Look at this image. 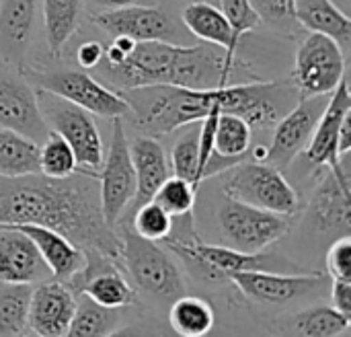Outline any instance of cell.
Returning <instances> with one entry per match:
<instances>
[{
    "label": "cell",
    "instance_id": "6da1fadb",
    "mask_svg": "<svg viewBox=\"0 0 351 337\" xmlns=\"http://www.w3.org/2000/svg\"><path fill=\"white\" fill-rule=\"evenodd\" d=\"M117 91L128 101L134 121L154 138L202 121L214 109L243 117L251 130H271L300 99L292 78L271 82L257 78L216 89L148 84Z\"/></svg>",
    "mask_w": 351,
    "mask_h": 337
},
{
    "label": "cell",
    "instance_id": "7a4b0ae2",
    "mask_svg": "<svg viewBox=\"0 0 351 337\" xmlns=\"http://www.w3.org/2000/svg\"><path fill=\"white\" fill-rule=\"evenodd\" d=\"M41 224L62 233L82 251L119 259L121 239L101 210L95 173L74 171L64 179L43 173L0 177V226Z\"/></svg>",
    "mask_w": 351,
    "mask_h": 337
},
{
    "label": "cell",
    "instance_id": "3957f363",
    "mask_svg": "<svg viewBox=\"0 0 351 337\" xmlns=\"http://www.w3.org/2000/svg\"><path fill=\"white\" fill-rule=\"evenodd\" d=\"M105 84L113 89H132L148 84H173L185 89H216L257 80L249 64L230 60L226 49L214 43L183 45L173 41H136L130 37H113L105 45L101 64L97 66Z\"/></svg>",
    "mask_w": 351,
    "mask_h": 337
},
{
    "label": "cell",
    "instance_id": "277c9868",
    "mask_svg": "<svg viewBox=\"0 0 351 337\" xmlns=\"http://www.w3.org/2000/svg\"><path fill=\"white\" fill-rule=\"evenodd\" d=\"M115 231L121 239L119 264L138 290L158 301L185 294V278L162 245L136 235L128 224H117Z\"/></svg>",
    "mask_w": 351,
    "mask_h": 337
},
{
    "label": "cell",
    "instance_id": "5b68a950",
    "mask_svg": "<svg viewBox=\"0 0 351 337\" xmlns=\"http://www.w3.org/2000/svg\"><path fill=\"white\" fill-rule=\"evenodd\" d=\"M21 72L37 91H47L51 95H58L86 109L88 113L109 119L130 115V105L121 97V93L105 82H99L84 70H76V68L53 70V68L21 66Z\"/></svg>",
    "mask_w": 351,
    "mask_h": 337
},
{
    "label": "cell",
    "instance_id": "8992f818",
    "mask_svg": "<svg viewBox=\"0 0 351 337\" xmlns=\"http://www.w3.org/2000/svg\"><path fill=\"white\" fill-rule=\"evenodd\" d=\"M228 171L222 187L226 198L284 216H296L300 212V198L282 169L265 161H241Z\"/></svg>",
    "mask_w": 351,
    "mask_h": 337
},
{
    "label": "cell",
    "instance_id": "52a82bcc",
    "mask_svg": "<svg viewBox=\"0 0 351 337\" xmlns=\"http://www.w3.org/2000/svg\"><path fill=\"white\" fill-rule=\"evenodd\" d=\"M37 103L49 132L60 134L70 144L78 171L97 175L105 159V146L93 113L47 91H37Z\"/></svg>",
    "mask_w": 351,
    "mask_h": 337
},
{
    "label": "cell",
    "instance_id": "ba28073f",
    "mask_svg": "<svg viewBox=\"0 0 351 337\" xmlns=\"http://www.w3.org/2000/svg\"><path fill=\"white\" fill-rule=\"evenodd\" d=\"M218 229L226 247L255 253L265 251L292 231V216L261 210L226 198L218 208Z\"/></svg>",
    "mask_w": 351,
    "mask_h": 337
},
{
    "label": "cell",
    "instance_id": "9c48e42d",
    "mask_svg": "<svg viewBox=\"0 0 351 337\" xmlns=\"http://www.w3.org/2000/svg\"><path fill=\"white\" fill-rule=\"evenodd\" d=\"M290 78L300 99L331 95L346 78V51L329 35L311 31L296 49Z\"/></svg>",
    "mask_w": 351,
    "mask_h": 337
},
{
    "label": "cell",
    "instance_id": "30bf717a",
    "mask_svg": "<svg viewBox=\"0 0 351 337\" xmlns=\"http://www.w3.org/2000/svg\"><path fill=\"white\" fill-rule=\"evenodd\" d=\"M97 179H99L103 218L111 229H115L121 214L128 210V206L136 196V171L130 156L123 117H113L109 152L103 159Z\"/></svg>",
    "mask_w": 351,
    "mask_h": 337
},
{
    "label": "cell",
    "instance_id": "8fae6325",
    "mask_svg": "<svg viewBox=\"0 0 351 337\" xmlns=\"http://www.w3.org/2000/svg\"><path fill=\"white\" fill-rule=\"evenodd\" d=\"M76 297L84 294L105 309H125L136 303V288L121 274L119 259L103 255L95 249L84 251V266L64 282Z\"/></svg>",
    "mask_w": 351,
    "mask_h": 337
},
{
    "label": "cell",
    "instance_id": "7c38bea8",
    "mask_svg": "<svg viewBox=\"0 0 351 337\" xmlns=\"http://www.w3.org/2000/svg\"><path fill=\"white\" fill-rule=\"evenodd\" d=\"M0 128L14 130L41 144L49 128L43 121L37 91L21 72V66L0 62Z\"/></svg>",
    "mask_w": 351,
    "mask_h": 337
},
{
    "label": "cell",
    "instance_id": "4fadbf2b",
    "mask_svg": "<svg viewBox=\"0 0 351 337\" xmlns=\"http://www.w3.org/2000/svg\"><path fill=\"white\" fill-rule=\"evenodd\" d=\"M93 23L111 37H130L136 41H173L183 39L177 23L171 14L154 4H128L117 8H105L90 16Z\"/></svg>",
    "mask_w": 351,
    "mask_h": 337
},
{
    "label": "cell",
    "instance_id": "5bb4252c",
    "mask_svg": "<svg viewBox=\"0 0 351 337\" xmlns=\"http://www.w3.org/2000/svg\"><path fill=\"white\" fill-rule=\"evenodd\" d=\"M327 101L329 95L298 99V103L274 126V140L267 148L265 163L288 169L306 148Z\"/></svg>",
    "mask_w": 351,
    "mask_h": 337
},
{
    "label": "cell",
    "instance_id": "9a60e30c",
    "mask_svg": "<svg viewBox=\"0 0 351 337\" xmlns=\"http://www.w3.org/2000/svg\"><path fill=\"white\" fill-rule=\"evenodd\" d=\"M230 282L249 299L263 305H282L327 286V274L311 270L302 274L282 272H237Z\"/></svg>",
    "mask_w": 351,
    "mask_h": 337
},
{
    "label": "cell",
    "instance_id": "2e32d148",
    "mask_svg": "<svg viewBox=\"0 0 351 337\" xmlns=\"http://www.w3.org/2000/svg\"><path fill=\"white\" fill-rule=\"evenodd\" d=\"M351 181L346 163L337 169H323L321 181L311 198L308 216L317 231H335L350 235L351 229Z\"/></svg>",
    "mask_w": 351,
    "mask_h": 337
},
{
    "label": "cell",
    "instance_id": "e0dca14e",
    "mask_svg": "<svg viewBox=\"0 0 351 337\" xmlns=\"http://www.w3.org/2000/svg\"><path fill=\"white\" fill-rule=\"evenodd\" d=\"M351 111V93L348 78H343L337 89L329 95V101L315 126V132L302 150L311 167L321 173L323 169H337L343 163V156H339L337 142H339V128L346 115ZM348 156V154H346Z\"/></svg>",
    "mask_w": 351,
    "mask_h": 337
},
{
    "label": "cell",
    "instance_id": "ac0fdd59",
    "mask_svg": "<svg viewBox=\"0 0 351 337\" xmlns=\"http://www.w3.org/2000/svg\"><path fill=\"white\" fill-rule=\"evenodd\" d=\"M76 309V294L60 280H43L31 288L29 332L41 337L68 336V327Z\"/></svg>",
    "mask_w": 351,
    "mask_h": 337
},
{
    "label": "cell",
    "instance_id": "d6986e66",
    "mask_svg": "<svg viewBox=\"0 0 351 337\" xmlns=\"http://www.w3.org/2000/svg\"><path fill=\"white\" fill-rule=\"evenodd\" d=\"M51 274L35 243L14 226H0V284H39Z\"/></svg>",
    "mask_w": 351,
    "mask_h": 337
},
{
    "label": "cell",
    "instance_id": "ffe728a7",
    "mask_svg": "<svg viewBox=\"0 0 351 337\" xmlns=\"http://www.w3.org/2000/svg\"><path fill=\"white\" fill-rule=\"evenodd\" d=\"M128 146L136 171V196L119 220L128 218L138 206L150 202L156 189L162 185V181L171 175V163L167 159V152L154 136L150 134L136 136L132 138V142H128Z\"/></svg>",
    "mask_w": 351,
    "mask_h": 337
},
{
    "label": "cell",
    "instance_id": "44dd1931",
    "mask_svg": "<svg viewBox=\"0 0 351 337\" xmlns=\"http://www.w3.org/2000/svg\"><path fill=\"white\" fill-rule=\"evenodd\" d=\"M39 0H2L0 2V60L23 66L29 49Z\"/></svg>",
    "mask_w": 351,
    "mask_h": 337
},
{
    "label": "cell",
    "instance_id": "7402d4cb",
    "mask_svg": "<svg viewBox=\"0 0 351 337\" xmlns=\"http://www.w3.org/2000/svg\"><path fill=\"white\" fill-rule=\"evenodd\" d=\"M10 226L19 229L35 243L49 274L56 280L68 282L84 266V251L78 245H74L70 239H66L62 233L41 224H10Z\"/></svg>",
    "mask_w": 351,
    "mask_h": 337
},
{
    "label": "cell",
    "instance_id": "603a6c76",
    "mask_svg": "<svg viewBox=\"0 0 351 337\" xmlns=\"http://www.w3.org/2000/svg\"><path fill=\"white\" fill-rule=\"evenodd\" d=\"M183 27L197 39L206 43H214L226 49L230 60H237V49L241 45L239 35L234 33L230 21L222 12L220 6L206 2V0H195L185 6L181 14Z\"/></svg>",
    "mask_w": 351,
    "mask_h": 337
},
{
    "label": "cell",
    "instance_id": "cb8c5ba5",
    "mask_svg": "<svg viewBox=\"0 0 351 337\" xmlns=\"http://www.w3.org/2000/svg\"><path fill=\"white\" fill-rule=\"evenodd\" d=\"M296 21L302 29L329 35L348 51L351 19L333 0H296Z\"/></svg>",
    "mask_w": 351,
    "mask_h": 337
},
{
    "label": "cell",
    "instance_id": "d4e9b609",
    "mask_svg": "<svg viewBox=\"0 0 351 337\" xmlns=\"http://www.w3.org/2000/svg\"><path fill=\"white\" fill-rule=\"evenodd\" d=\"M45 41L51 56H60L64 45L78 31L82 0H41Z\"/></svg>",
    "mask_w": 351,
    "mask_h": 337
},
{
    "label": "cell",
    "instance_id": "484cf974",
    "mask_svg": "<svg viewBox=\"0 0 351 337\" xmlns=\"http://www.w3.org/2000/svg\"><path fill=\"white\" fill-rule=\"evenodd\" d=\"M39 173V144L14 130L0 128V177Z\"/></svg>",
    "mask_w": 351,
    "mask_h": 337
},
{
    "label": "cell",
    "instance_id": "4316f807",
    "mask_svg": "<svg viewBox=\"0 0 351 337\" xmlns=\"http://www.w3.org/2000/svg\"><path fill=\"white\" fill-rule=\"evenodd\" d=\"M169 321L175 334L185 337H202L212 332L214 327V309L208 301L199 297H177L171 301Z\"/></svg>",
    "mask_w": 351,
    "mask_h": 337
},
{
    "label": "cell",
    "instance_id": "83f0119b",
    "mask_svg": "<svg viewBox=\"0 0 351 337\" xmlns=\"http://www.w3.org/2000/svg\"><path fill=\"white\" fill-rule=\"evenodd\" d=\"M350 327L351 317L339 313L333 305L311 307L302 313H296L294 317H290V323H286V329L304 337L343 336L350 332Z\"/></svg>",
    "mask_w": 351,
    "mask_h": 337
},
{
    "label": "cell",
    "instance_id": "f1b7e54d",
    "mask_svg": "<svg viewBox=\"0 0 351 337\" xmlns=\"http://www.w3.org/2000/svg\"><path fill=\"white\" fill-rule=\"evenodd\" d=\"M119 317L115 309H105L84 294L76 297V309L68 327V336L101 337L113 336L117 332Z\"/></svg>",
    "mask_w": 351,
    "mask_h": 337
},
{
    "label": "cell",
    "instance_id": "f546056e",
    "mask_svg": "<svg viewBox=\"0 0 351 337\" xmlns=\"http://www.w3.org/2000/svg\"><path fill=\"white\" fill-rule=\"evenodd\" d=\"M253 142V130L251 126L234 115V113H220L214 134V152L224 159L232 161H247V154L251 150Z\"/></svg>",
    "mask_w": 351,
    "mask_h": 337
},
{
    "label": "cell",
    "instance_id": "4dcf8cb0",
    "mask_svg": "<svg viewBox=\"0 0 351 337\" xmlns=\"http://www.w3.org/2000/svg\"><path fill=\"white\" fill-rule=\"evenodd\" d=\"M0 290V336H23L29 332V284H2Z\"/></svg>",
    "mask_w": 351,
    "mask_h": 337
},
{
    "label": "cell",
    "instance_id": "1f68e13d",
    "mask_svg": "<svg viewBox=\"0 0 351 337\" xmlns=\"http://www.w3.org/2000/svg\"><path fill=\"white\" fill-rule=\"evenodd\" d=\"M171 173L183 177L199 189V121L189 124L187 134H183L171 152Z\"/></svg>",
    "mask_w": 351,
    "mask_h": 337
},
{
    "label": "cell",
    "instance_id": "d6a6232c",
    "mask_svg": "<svg viewBox=\"0 0 351 337\" xmlns=\"http://www.w3.org/2000/svg\"><path fill=\"white\" fill-rule=\"evenodd\" d=\"M74 171H78V165L70 144L60 134L49 132L39 144V173L53 179H64Z\"/></svg>",
    "mask_w": 351,
    "mask_h": 337
},
{
    "label": "cell",
    "instance_id": "836d02e7",
    "mask_svg": "<svg viewBox=\"0 0 351 337\" xmlns=\"http://www.w3.org/2000/svg\"><path fill=\"white\" fill-rule=\"evenodd\" d=\"M117 224H128L136 235H140L148 241L160 243L171 231L173 216L165 208H160L154 200H150V202L138 206L128 218L119 220Z\"/></svg>",
    "mask_w": 351,
    "mask_h": 337
},
{
    "label": "cell",
    "instance_id": "e575fe53",
    "mask_svg": "<svg viewBox=\"0 0 351 337\" xmlns=\"http://www.w3.org/2000/svg\"><path fill=\"white\" fill-rule=\"evenodd\" d=\"M195 194H197V187H193L191 181L177 177V175H169L162 181V185L156 189L152 200L160 208H165L171 216H183V214L193 212Z\"/></svg>",
    "mask_w": 351,
    "mask_h": 337
},
{
    "label": "cell",
    "instance_id": "d590c367",
    "mask_svg": "<svg viewBox=\"0 0 351 337\" xmlns=\"http://www.w3.org/2000/svg\"><path fill=\"white\" fill-rule=\"evenodd\" d=\"M257 10L261 23H267L271 29L296 37L298 21H296V0H251Z\"/></svg>",
    "mask_w": 351,
    "mask_h": 337
},
{
    "label": "cell",
    "instance_id": "8d00e7d4",
    "mask_svg": "<svg viewBox=\"0 0 351 337\" xmlns=\"http://www.w3.org/2000/svg\"><path fill=\"white\" fill-rule=\"evenodd\" d=\"M218 6L230 21L239 39H243L247 33L255 31L261 25V19L253 8L251 0H218Z\"/></svg>",
    "mask_w": 351,
    "mask_h": 337
},
{
    "label": "cell",
    "instance_id": "74e56055",
    "mask_svg": "<svg viewBox=\"0 0 351 337\" xmlns=\"http://www.w3.org/2000/svg\"><path fill=\"white\" fill-rule=\"evenodd\" d=\"M327 276L331 280H351V239L341 235L327 251Z\"/></svg>",
    "mask_w": 351,
    "mask_h": 337
},
{
    "label": "cell",
    "instance_id": "f35d334b",
    "mask_svg": "<svg viewBox=\"0 0 351 337\" xmlns=\"http://www.w3.org/2000/svg\"><path fill=\"white\" fill-rule=\"evenodd\" d=\"M103 54H105V45L101 41L88 39V41H84V43L78 45V49H76V62L80 64L82 70H95L101 64Z\"/></svg>",
    "mask_w": 351,
    "mask_h": 337
},
{
    "label": "cell",
    "instance_id": "ab89813d",
    "mask_svg": "<svg viewBox=\"0 0 351 337\" xmlns=\"http://www.w3.org/2000/svg\"><path fill=\"white\" fill-rule=\"evenodd\" d=\"M331 301L339 313H343L346 317H351V280H333Z\"/></svg>",
    "mask_w": 351,
    "mask_h": 337
},
{
    "label": "cell",
    "instance_id": "60d3db41",
    "mask_svg": "<svg viewBox=\"0 0 351 337\" xmlns=\"http://www.w3.org/2000/svg\"><path fill=\"white\" fill-rule=\"evenodd\" d=\"M337 150H339V156H346V154H350V150H351V111L348 113V115H346V119L341 121Z\"/></svg>",
    "mask_w": 351,
    "mask_h": 337
},
{
    "label": "cell",
    "instance_id": "b9f144b4",
    "mask_svg": "<svg viewBox=\"0 0 351 337\" xmlns=\"http://www.w3.org/2000/svg\"><path fill=\"white\" fill-rule=\"evenodd\" d=\"M93 2L103 8H117V6H128V4H152V0H93Z\"/></svg>",
    "mask_w": 351,
    "mask_h": 337
},
{
    "label": "cell",
    "instance_id": "7bdbcfd3",
    "mask_svg": "<svg viewBox=\"0 0 351 337\" xmlns=\"http://www.w3.org/2000/svg\"><path fill=\"white\" fill-rule=\"evenodd\" d=\"M206 2H212V4H216V6H218V0H206Z\"/></svg>",
    "mask_w": 351,
    "mask_h": 337
}]
</instances>
